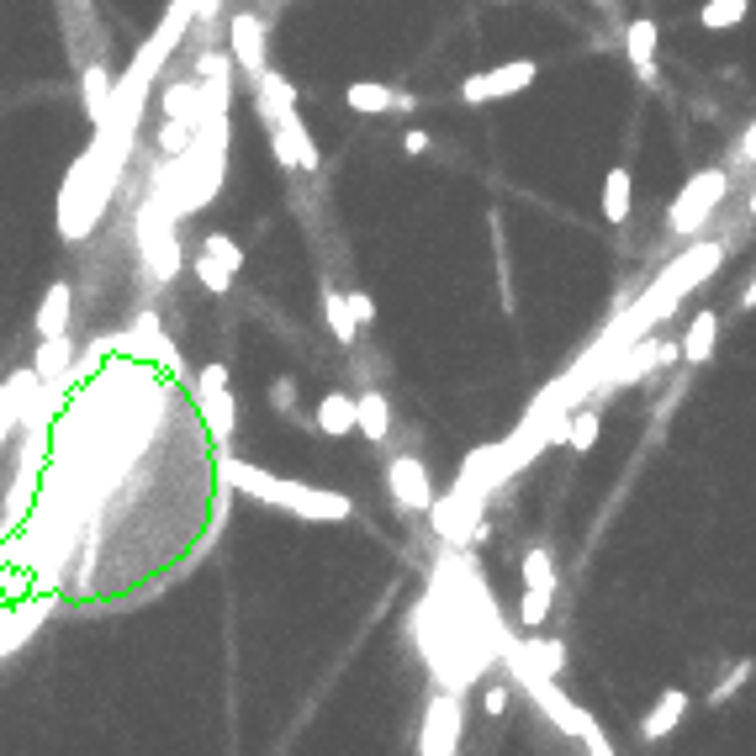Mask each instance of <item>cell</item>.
Wrapping results in <instances>:
<instances>
[{
    "instance_id": "29",
    "label": "cell",
    "mask_w": 756,
    "mask_h": 756,
    "mask_svg": "<svg viewBox=\"0 0 756 756\" xmlns=\"http://www.w3.org/2000/svg\"><path fill=\"white\" fill-rule=\"evenodd\" d=\"M524 587H534V593H556V566H550L545 550H524Z\"/></svg>"
},
{
    "instance_id": "14",
    "label": "cell",
    "mask_w": 756,
    "mask_h": 756,
    "mask_svg": "<svg viewBox=\"0 0 756 756\" xmlns=\"http://www.w3.org/2000/svg\"><path fill=\"white\" fill-rule=\"evenodd\" d=\"M682 360V344H640L624 355V365H614V371L603 376V392H619V386H635L645 371H656V365H677Z\"/></svg>"
},
{
    "instance_id": "6",
    "label": "cell",
    "mask_w": 756,
    "mask_h": 756,
    "mask_svg": "<svg viewBox=\"0 0 756 756\" xmlns=\"http://www.w3.org/2000/svg\"><path fill=\"white\" fill-rule=\"evenodd\" d=\"M730 191V175L725 170H698V175H688V186L677 191V201H672V212H667V228L672 233H698L704 228V217L719 207V196Z\"/></svg>"
},
{
    "instance_id": "40",
    "label": "cell",
    "mask_w": 756,
    "mask_h": 756,
    "mask_svg": "<svg viewBox=\"0 0 756 756\" xmlns=\"http://www.w3.org/2000/svg\"><path fill=\"white\" fill-rule=\"evenodd\" d=\"M741 159H756V133L746 138V149H741Z\"/></svg>"
},
{
    "instance_id": "21",
    "label": "cell",
    "mask_w": 756,
    "mask_h": 756,
    "mask_svg": "<svg viewBox=\"0 0 756 756\" xmlns=\"http://www.w3.org/2000/svg\"><path fill=\"white\" fill-rule=\"evenodd\" d=\"M682 714H688V693L667 688V693L656 698V709L640 719V735H645V741H661V735H672V730L682 725Z\"/></svg>"
},
{
    "instance_id": "11",
    "label": "cell",
    "mask_w": 756,
    "mask_h": 756,
    "mask_svg": "<svg viewBox=\"0 0 756 756\" xmlns=\"http://www.w3.org/2000/svg\"><path fill=\"white\" fill-rule=\"evenodd\" d=\"M386 487H392V503L402 513H429L434 508V482H429V466H423L418 455H392Z\"/></svg>"
},
{
    "instance_id": "36",
    "label": "cell",
    "mask_w": 756,
    "mask_h": 756,
    "mask_svg": "<svg viewBox=\"0 0 756 756\" xmlns=\"http://www.w3.org/2000/svg\"><path fill=\"white\" fill-rule=\"evenodd\" d=\"M196 75H201V80H228V53H201Z\"/></svg>"
},
{
    "instance_id": "16",
    "label": "cell",
    "mask_w": 756,
    "mask_h": 756,
    "mask_svg": "<svg viewBox=\"0 0 756 756\" xmlns=\"http://www.w3.org/2000/svg\"><path fill=\"white\" fill-rule=\"evenodd\" d=\"M69 312H75V286H69V281H53V286L43 291V302H38V318H32L38 339L69 334Z\"/></svg>"
},
{
    "instance_id": "24",
    "label": "cell",
    "mask_w": 756,
    "mask_h": 756,
    "mask_svg": "<svg viewBox=\"0 0 756 756\" xmlns=\"http://www.w3.org/2000/svg\"><path fill=\"white\" fill-rule=\"evenodd\" d=\"M323 323H328V334H334L339 344H355V334H360L355 307H349V297L334 291V286H323Z\"/></svg>"
},
{
    "instance_id": "8",
    "label": "cell",
    "mask_w": 756,
    "mask_h": 756,
    "mask_svg": "<svg viewBox=\"0 0 756 756\" xmlns=\"http://www.w3.org/2000/svg\"><path fill=\"white\" fill-rule=\"evenodd\" d=\"M534 75H540V64H534V59H513V64H497V69H487V75H471V80H460V101H466V106L508 101V96H519V90H529V85H534Z\"/></svg>"
},
{
    "instance_id": "31",
    "label": "cell",
    "mask_w": 756,
    "mask_h": 756,
    "mask_svg": "<svg viewBox=\"0 0 756 756\" xmlns=\"http://www.w3.org/2000/svg\"><path fill=\"white\" fill-rule=\"evenodd\" d=\"M598 429H603V418L593 408H582L577 418H571V429H566V445L577 450V455H587V450L598 445Z\"/></svg>"
},
{
    "instance_id": "28",
    "label": "cell",
    "mask_w": 756,
    "mask_h": 756,
    "mask_svg": "<svg viewBox=\"0 0 756 756\" xmlns=\"http://www.w3.org/2000/svg\"><path fill=\"white\" fill-rule=\"evenodd\" d=\"M196 138H201V127H196V122L164 117V122H159V138H154V143H159V154H164V159H180V154H186Z\"/></svg>"
},
{
    "instance_id": "9",
    "label": "cell",
    "mask_w": 756,
    "mask_h": 756,
    "mask_svg": "<svg viewBox=\"0 0 756 756\" xmlns=\"http://www.w3.org/2000/svg\"><path fill=\"white\" fill-rule=\"evenodd\" d=\"M38 397H43V376H38V365L6 371V381H0V450H6V439H11V434L32 418Z\"/></svg>"
},
{
    "instance_id": "5",
    "label": "cell",
    "mask_w": 756,
    "mask_h": 756,
    "mask_svg": "<svg viewBox=\"0 0 756 756\" xmlns=\"http://www.w3.org/2000/svg\"><path fill=\"white\" fill-rule=\"evenodd\" d=\"M138 249H143V265H149L154 281H170V275L186 265L180 260V238H175V212L159 207V201L149 196L138 212Z\"/></svg>"
},
{
    "instance_id": "7",
    "label": "cell",
    "mask_w": 756,
    "mask_h": 756,
    "mask_svg": "<svg viewBox=\"0 0 756 756\" xmlns=\"http://www.w3.org/2000/svg\"><path fill=\"white\" fill-rule=\"evenodd\" d=\"M196 413L201 423H207V434L217 439V445H228L233 429H238V402L228 392V365H201V376H196Z\"/></svg>"
},
{
    "instance_id": "20",
    "label": "cell",
    "mask_w": 756,
    "mask_h": 756,
    "mask_svg": "<svg viewBox=\"0 0 756 756\" xmlns=\"http://www.w3.org/2000/svg\"><path fill=\"white\" fill-rule=\"evenodd\" d=\"M656 43H661V27L651 16H635V22L624 27V53H630V64L645 80H656Z\"/></svg>"
},
{
    "instance_id": "35",
    "label": "cell",
    "mask_w": 756,
    "mask_h": 756,
    "mask_svg": "<svg viewBox=\"0 0 756 756\" xmlns=\"http://www.w3.org/2000/svg\"><path fill=\"white\" fill-rule=\"evenodd\" d=\"M397 143H402V154H408V159H418V154H429L434 133H423V127H402V133H397Z\"/></svg>"
},
{
    "instance_id": "34",
    "label": "cell",
    "mask_w": 756,
    "mask_h": 756,
    "mask_svg": "<svg viewBox=\"0 0 756 756\" xmlns=\"http://www.w3.org/2000/svg\"><path fill=\"white\" fill-rule=\"evenodd\" d=\"M265 402H270L275 413H297V381H291V376H275L270 392H265Z\"/></svg>"
},
{
    "instance_id": "2",
    "label": "cell",
    "mask_w": 756,
    "mask_h": 756,
    "mask_svg": "<svg viewBox=\"0 0 756 756\" xmlns=\"http://www.w3.org/2000/svg\"><path fill=\"white\" fill-rule=\"evenodd\" d=\"M223 476H228L233 492L254 497V503H270V508H286L291 519H307V524H344V519H355V503H349L344 492L291 482V476H275L265 466H249V460H223Z\"/></svg>"
},
{
    "instance_id": "23",
    "label": "cell",
    "mask_w": 756,
    "mask_h": 756,
    "mask_svg": "<svg viewBox=\"0 0 756 756\" xmlns=\"http://www.w3.org/2000/svg\"><path fill=\"white\" fill-rule=\"evenodd\" d=\"M714 339H719V312L704 307V312H698V318L688 323V339H682V360H688V365H704V360L714 355Z\"/></svg>"
},
{
    "instance_id": "39",
    "label": "cell",
    "mask_w": 756,
    "mask_h": 756,
    "mask_svg": "<svg viewBox=\"0 0 756 756\" xmlns=\"http://www.w3.org/2000/svg\"><path fill=\"white\" fill-rule=\"evenodd\" d=\"M751 307H756V275H751L746 291H741V312H751Z\"/></svg>"
},
{
    "instance_id": "32",
    "label": "cell",
    "mask_w": 756,
    "mask_h": 756,
    "mask_svg": "<svg viewBox=\"0 0 756 756\" xmlns=\"http://www.w3.org/2000/svg\"><path fill=\"white\" fill-rule=\"evenodd\" d=\"M191 270H196V281L207 286L212 297H223V291L233 286V270H228L223 260H212V254H196V260H191Z\"/></svg>"
},
{
    "instance_id": "27",
    "label": "cell",
    "mask_w": 756,
    "mask_h": 756,
    "mask_svg": "<svg viewBox=\"0 0 756 756\" xmlns=\"http://www.w3.org/2000/svg\"><path fill=\"white\" fill-rule=\"evenodd\" d=\"M519 645V656L529 661L534 672H545V677H561L566 667V651H561V640H513Z\"/></svg>"
},
{
    "instance_id": "41",
    "label": "cell",
    "mask_w": 756,
    "mask_h": 756,
    "mask_svg": "<svg viewBox=\"0 0 756 756\" xmlns=\"http://www.w3.org/2000/svg\"><path fill=\"white\" fill-rule=\"evenodd\" d=\"M746 217H756V191H751V201H746Z\"/></svg>"
},
{
    "instance_id": "4",
    "label": "cell",
    "mask_w": 756,
    "mask_h": 756,
    "mask_svg": "<svg viewBox=\"0 0 756 756\" xmlns=\"http://www.w3.org/2000/svg\"><path fill=\"white\" fill-rule=\"evenodd\" d=\"M482 508H487V487L471 482V476H460V482L450 487V497H434V508H429L434 534L445 545L476 540V534H482Z\"/></svg>"
},
{
    "instance_id": "17",
    "label": "cell",
    "mask_w": 756,
    "mask_h": 756,
    "mask_svg": "<svg viewBox=\"0 0 756 756\" xmlns=\"http://www.w3.org/2000/svg\"><path fill=\"white\" fill-rule=\"evenodd\" d=\"M80 96H85V117H90V127H106V117H112V96H117L112 69H106V64H85Z\"/></svg>"
},
{
    "instance_id": "1",
    "label": "cell",
    "mask_w": 756,
    "mask_h": 756,
    "mask_svg": "<svg viewBox=\"0 0 756 756\" xmlns=\"http://www.w3.org/2000/svg\"><path fill=\"white\" fill-rule=\"evenodd\" d=\"M117 175H122V159L112 154V143L96 133V143L69 164L64 191H59V238L64 244H85V238L96 233L106 201L117 191Z\"/></svg>"
},
{
    "instance_id": "13",
    "label": "cell",
    "mask_w": 756,
    "mask_h": 756,
    "mask_svg": "<svg viewBox=\"0 0 756 756\" xmlns=\"http://www.w3.org/2000/svg\"><path fill=\"white\" fill-rule=\"evenodd\" d=\"M344 106L360 117H381V112H418V96L413 90H397V85H381V80H349Z\"/></svg>"
},
{
    "instance_id": "26",
    "label": "cell",
    "mask_w": 756,
    "mask_h": 756,
    "mask_svg": "<svg viewBox=\"0 0 756 756\" xmlns=\"http://www.w3.org/2000/svg\"><path fill=\"white\" fill-rule=\"evenodd\" d=\"M746 11H751V0H704V6H698V27H704V32L741 27Z\"/></svg>"
},
{
    "instance_id": "15",
    "label": "cell",
    "mask_w": 756,
    "mask_h": 756,
    "mask_svg": "<svg viewBox=\"0 0 756 756\" xmlns=\"http://www.w3.org/2000/svg\"><path fill=\"white\" fill-rule=\"evenodd\" d=\"M318 434L323 439H349V434H360V397H349V392H323L318 402Z\"/></svg>"
},
{
    "instance_id": "3",
    "label": "cell",
    "mask_w": 756,
    "mask_h": 756,
    "mask_svg": "<svg viewBox=\"0 0 756 756\" xmlns=\"http://www.w3.org/2000/svg\"><path fill=\"white\" fill-rule=\"evenodd\" d=\"M497 651H503V661H508V672L519 677V688L540 704V714L550 719L556 730H566V735H577V741L587 746V756H614V741L603 735V725L593 714H587L577 698H571L566 688H556V677H545V672H534L529 661L519 656V645H513V635H503L497 640Z\"/></svg>"
},
{
    "instance_id": "33",
    "label": "cell",
    "mask_w": 756,
    "mask_h": 756,
    "mask_svg": "<svg viewBox=\"0 0 756 756\" xmlns=\"http://www.w3.org/2000/svg\"><path fill=\"white\" fill-rule=\"evenodd\" d=\"M751 672H756V661L746 656V661H735V667L725 672V682H719V688L709 693V704H725L730 693H741V682H751Z\"/></svg>"
},
{
    "instance_id": "37",
    "label": "cell",
    "mask_w": 756,
    "mask_h": 756,
    "mask_svg": "<svg viewBox=\"0 0 756 756\" xmlns=\"http://www.w3.org/2000/svg\"><path fill=\"white\" fill-rule=\"evenodd\" d=\"M349 307H355L360 328H371V323H376V297H371V291H349Z\"/></svg>"
},
{
    "instance_id": "30",
    "label": "cell",
    "mask_w": 756,
    "mask_h": 756,
    "mask_svg": "<svg viewBox=\"0 0 756 756\" xmlns=\"http://www.w3.org/2000/svg\"><path fill=\"white\" fill-rule=\"evenodd\" d=\"M201 254H212V260H223V265H228L233 275L244 270V244H238L233 233H207V238H201Z\"/></svg>"
},
{
    "instance_id": "10",
    "label": "cell",
    "mask_w": 756,
    "mask_h": 756,
    "mask_svg": "<svg viewBox=\"0 0 756 756\" xmlns=\"http://www.w3.org/2000/svg\"><path fill=\"white\" fill-rule=\"evenodd\" d=\"M460 698H455V688L450 693H434L429 698V714H423V741H418V751L423 756H455L460 751Z\"/></svg>"
},
{
    "instance_id": "38",
    "label": "cell",
    "mask_w": 756,
    "mask_h": 756,
    "mask_svg": "<svg viewBox=\"0 0 756 756\" xmlns=\"http://www.w3.org/2000/svg\"><path fill=\"white\" fill-rule=\"evenodd\" d=\"M482 709H487V714H503V709H508V688H497V682H492V688L482 693Z\"/></svg>"
},
{
    "instance_id": "42",
    "label": "cell",
    "mask_w": 756,
    "mask_h": 756,
    "mask_svg": "<svg viewBox=\"0 0 756 756\" xmlns=\"http://www.w3.org/2000/svg\"><path fill=\"white\" fill-rule=\"evenodd\" d=\"M0 381H6V365H0Z\"/></svg>"
},
{
    "instance_id": "19",
    "label": "cell",
    "mask_w": 756,
    "mask_h": 756,
    "mask_svg": "<svg viewBox=\"0 0 756 756\" xmlns=\"http://www.w3.org/2000/svg\"><path fill=\"white\" fill-rule=\"evenodd\" d=\"M254 106H260V117L275 122V117H286V112H297V85H291L281 69H265L260 80H254Z\"/></svg>"
},
{
    "instance_id": "12",
    "label": "cell",
    "mask_w": 756,
    "mask_h": 756,
    "mask_svg": "<svg viewBox=\"0 0 756 756\" xmlns=\"http://www.w3.org/2000/svg\"><path fill=\"white\" fill-rule=\"evenodd\" d=\"M228 48H233V64L244 69L249 80H260L270 69V48H265V22L260 11H233L228 22Z\"/></svg>"
},
{
    "instance_id": "25",
    "label": "cell",
    "mask_w": 756,
    "mask_h": 756,
    "mask_svg": "<svg viewBox=\"0 0 756 756\" xmlns=\"http://www.w3.org/2000/svg\"><path fill=\"white\" fill-rule=\"evenodd\" d=\"M360 434L371 439V445H381V439L392 434V402H386V392H371V386L360 392Z\"/></svg>"
},
{
    "instance_id": "22",
    "label": "cell",
    "mask_w": 756,
    "mask_h": 756,
    "mask_svg": "<svg viewBox=\"0 0 756 756\" xmlns=\"http://www.w3.org/2000/svg\"><path fill=\"white\" fill-rule=\"evenodd\" d=\"M630 207H635V180L624 164L603 175V223H630Z\"/></svg>"
},
{
    "instance_id": "18",
    "label": "cell",
    "mask_w": 756,
    "mask_h": 756,
    "mask_svg": "<svg viewBox=\"0 0 756 756\" xmlns=\"http://www.w3.org/2000/svg\"><path fill=\"white\" fill-rule=\"evenodd\" d=\"M32 365H38V376H43L48 392H59V386L69 381V371H75V344H69V334L38 339V355H32Z\"/></svg>"
}]
</instances>
